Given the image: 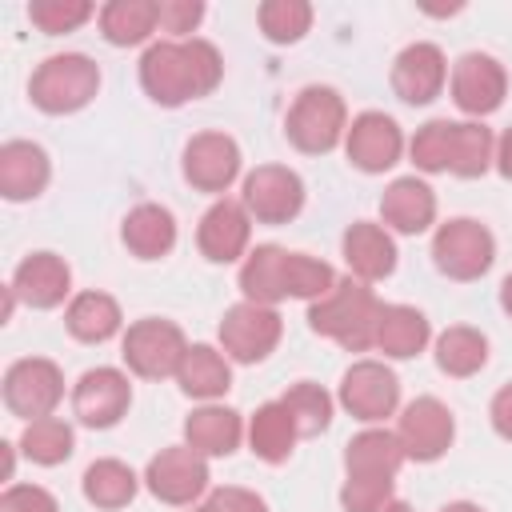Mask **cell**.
<instances>
[{
  "label": "cell",
  "instance_id": "obj_11",
  "mask_svg": "<svg viewBox=\"0 0 512 512\" xmlns=\"http://www.w3.org/2000/svg\"><path fill=\"white\" fill-rule=\"evenodd\" d=\"M396 436H400L408 460L432 464V460H440V456L448 452V444H452V436H456V424H452L448 404H440L436 396H420V400H412V404L400 412Z\"/></svg>",
  "mask_w": 512,
  "mask_h": 512
},
{
  "label": "cell",
  "instance_id": "obj_16",
  "mask_svg": "<svg viewBox=\"0 0 512 512\" xmlns=\"http://www.w3.org/2000/svg\"><path fill=\"white\" fill-rule=\"evenodd\" d=\"M444 76H448L444 52L436 44H428V40L408 44L392 60V92L404 104H432L440 96V88H444Z\"/></svg>",
  "mask_w": 512,
  "mask_h": 512
},
{
  "label": "cell",
  "instance_id": "obj_2",
  "mask_svg": "<svg viewBox=\"0 0 512 512\" xmlns=\"http://www.w3.org/2000/svg\"><path fill=\"white\" fill-rule=\"evenodd\" d=\"M384 304L376 300V292L364 280H336L320 300H312L308 308V324L312 332L336 340L348 352H368L376 344V324H380Z\"/></svg>",
  "mask_w": 512,
  "mask_h": 512
},
{
  "label": "cell",
  "instance_id": "obj_25",
  "mask_svg": "<svg viewBox=\"0 0 512 512\" xmlns=\"http://www.w3.org/2000/svg\"><path fill=\"white\" fill-rule=\"evenodd\" d=\"M240 292L252 304L272 308L288 296V252L280 244H256L240 268Z\"/></svg>",
  "mask_w": 512,
  "mask_h": 512
},
{
  "label": "cell",
  "instance_id": "obj_22",
  "mask_svg": "<svg viewBox=\"0 0 512 512\" xmlns=\"http://www.w3.org/2000/svg\"><path fill=\"white\" fill-rule=\"evenodd\" d=\"M380 216H384L388 228H396L404 236H416L436 220V192L416 176H400L384 188Z\"/></svg>",
  "mask_w": 512,
  "mask_h": 512
},
{
  "label": "cell",
  "instance_id": "obj_9",
  "mask_svg": "<svg viewBox=\"0 0 512 512\" xmlns=\"http://www.w3.org/2000/svg\"><path fill=\"white\" fill-rule=\"evenodd\" d=\"M280 332H284L280 312L276 308H264V304H252V300L232 304L224 312V320H220V344L240 364L264 360L280 344Z\"/></svg>",
  "mask_w": 512,
  "mask_h": 512
},
{
  "label": "cell",
  "instance_id": "obj_36",
  "mask_svg": "<svg viewBox=\"0 0 512 512\" xmlns=\"http://www.w3.org/2000/svg\"><path fill=\"white\" fill-rule=\"evenodd\" d=\"M72 428L60 420V416H44V420H32L24 424V436H20V448L28 460L36 464H64L72 456Z\"/></svg>",
  "mask_w": 512,
  "mask_h": 512
},
{
  "label": "cell",
  "instance_id": "obj_18",
  "mask_svg": "<svg viewBox=\"0 0 512 512\" xmlns=\"http://www.w3.org/2000/svg\"><path fill=\"white\" fill-rule=\"evenodd\" d=\"M248 236H252V216L236 200H216L200 216V228H196V244H200L204 260H212V264L240 260L248 248Z\"/></svg>",
  "mask_w": 512,
  "mask_h": 512
},
{
  "label": "cell",
  "instance_id": "obj_17",
  "mask_svg": "<svg viewBox=\"0 0 512 512\" xmlns=\"http://www.w3.org/2000/svg\"><path fill=\"white\" fill-rule=\"evenodd\" d=\"M344 148H348V160L360 168V172H384L400 160V148H404V136H400V124L384 112H360L352 120V128L344 132Z\"/></svg>",
  "mask_w": 512,
  "mask_h": 512
},
{
  "label": "cell",
  "instance_id": "obj_26",
  "mask_svg": "<svg viewBox=\"0 0 512 512\" xmlns=\"http://www.w3.org/2000/svg\"><path fill=\"white\" fill-rule=\"evenodd\" d=\"M240 436H244L240 412L220 408V404H204L184 420V440L200 456H228L240 448Z\"/></svg>",
  "mask_w": 512,
  "mask_h": 512
},
{
  "label": "cell",
  "instance_id": "obj_8",
  "mask_svg": "<svg viewBox=\"0 0 512 512\" xmlns=\"http://www.w3.org/2000/svg\"><path fill=\"white\" fill-rule=\"evenodd\" d=\"M240 204L260 224H288L304 208V180L284 164H260L244 176Z\"/></svg>",
  "mask_w": 512,
  "mask_h": 512
},
{
  "label": "cell",
  "instance_id": "obj_47",
  "mask_svg": "<svg viewBox=\"0 0 512 512\" xmlns=\"http://www.w3.org/2000/svg\"><path fill=\"white\" fill-rule=\"evenodd\" d=\"M440 512H484L480 504H468V500H456V504H444Z\"/></svg>",
  "mask_w": 512,
  "mask_h": 512
},
{
  "label": "cell",
  "instance_id": "obj_45",
  "mask_svg": "<svg viewBox=\"0 0 512 512\" xmlns=\"http://www.w3.org/2000/svg\"><path fill=\"white\" fill-rule=\"evenodd\" d=\"M496 168H500L504 180H512V128L496 140Z\"/></svg>",
  "mask_w": 512,
  "mask_h": 512
},
{
  "label": "cell",
  "instance_id": "obj_3",
  "mask_svg": "<svg viewBox=\"0 0 512 512\" xmlns=\"http://www.w3.org/2000/svg\"><path fill=\"white\" fill-rule=\"evenodd\" d=\"M100 88V68L80 56V52H64V56H48L28 84V96L40 112L48 116H64V112H80Z\"/></svg>",
  "mask_w": 512,
  "mask_h": 512
},
{
  "label": "cell",
  "instance_id": "obj_31",
  "mask_svg": "<svg viewBox=\"0 0 512 512\" xmlns=\"http://www.w3.org/2000/svg\"><path fill=\"white\" fill-rule=\"evenodd\" d=\"M296 436H300V432H296V424H292V416H288V408H284L280 400L260 404L256 416H252V424H248V444H252V452H256L260 460H268V464H284V460L292 456Z\"/></svg>",
  "mask_w": 512,
  "mask_h": 512
},
{
  "label": "cell",
  "instance_id": "obj_4",
  "mask_svg": "<svg viewBox=\"0 0 512 512\" xmlns=\"http://www.w3.org/2000/svg\"><path fill=\"white\" fill-rule=\"evenodd\" d=\"M344 120H348V112H344L340 92L328 88V84H308V88L292 100L288 120H284V132H288V140H292L300 152L320 156V152H332V148L340 144V136L348 132Z\"/></svg>",
  "mask_w": 512,
  "mask_h": 512
},
{
  "label": "cell",
  "instance_id": "obj_35",
  "mask_svg": "<svg viewBox=\"0 0 512 512\" xmlns=\"http://www.w3.org/2000/svg\"><path fill=\"white\" fill-rule=\"evenodd\" d=\"M280 404L288 408V416H292L300 436H320L332 424V396L320 384H312V380H296L280 396Z\"/></svg>",
  "mask_w": 512,
  "mask_h": 512
},
{
  "label": "cell",
  "instance_id": "obj_37",
  "mask_svg": "<svg viewBox=\"0 0 512 512\" xmlns=\"http://www.w3.org/2000/svg\"><path fill=\"white\" fill-rule=\"evenodd\" d=\"M256 20L272 44H296L312 24V4L308 0H264Z\"/></svg>",
  "mask_w": 512,
  "mask_h": 512
},
{
  "label": "cell",
  "instance_id": "obj_20",
  "mask_svg": "<svg viewBox=\"0 0 512 512\" xmlns=\"http://www.w3.org/2000/svg\"><path fill=\"white\" fill-rule=\"evenodd\" d=\"M404 460H408L404 444L388 428H368V432L352 436L348 448H344V468L356 480H396Z\"/></svg>",
  "mask_w": 512,
  "mask_h": 512
},
{
  "label": "cell",
  "instance_id": "obj_49",
  "mask_svg": "<svg viewBox=\"0 0 512 512\" xmlns=\"http://www.w3.org/2000/svg\"><path fill=\"white\" fill-rule=\"evenodd\" d=\"M192 512H216V508H212V504H196Z\"/></svg>",
  "mask_w": 512,
  "mask_h": 512
},
{
  "label": "cell",
  "instance_id": "obj_6",
  "mask_svg": "<svg viewBox=\"0 0 512 512\" xmlns=\"http://www.w3.org/2000/svg\"><path fill=\"white\" fill-rule=\"evenodd\" d=\"M188 352V340L184 332L172 324V320H136L128 332H124V344H120V356L124 364L144 376V380H164V376H176L180 360Z\"/></svg>",
  "mask_w": 512,
  "mask_h": 512
},
{
  "label": "cell",
  "instance_id": "obj_41",
  "mask_svg": "<svg viewBox=\"0 0 512 512\" xmlns=\"http://www.w3.org/2000/svg\"><path fill=\"white\" fill-rule=\"evenodd\" d=\"M156 12H160V28L172 32V36H188L204 20V4L200 0H160Z\"/></svg>",
  "mask_w": 512,
  "mask_h": 512
},
{
  "label": "cell",
  "instance_id": "obj_32",
  "mask_svg": "<svg viewBox=\"0 0 512 512\" xmlns=\"http://www.w3.org/2000/svg\"><path fill=\"white\" fill-rule=\"evenodd\" d=\"M488 360V336L468 324H452L436 336V364L448 376H476Z\"/></svg>",
  "mask_w": 512,
  "mask_h": 512
},
{
  "label": "cell",
  "instance_id": "obj_24",
  "mask_svg": "<svg viewBox=\"0 0 512 512\" xmlns=\"http://www.w3.org/2000/svg\"><path fill=\"white\" fill-rule=\"evenodd\" d=\"M120 236H124V248L136 260H160L176 244V220H172V212L164 204H136L124 216Z\"/></svg>",
  "mask_w": 512,
  "mask_h": 512
},
{
  "label": "cell",
  "instance_id": "obj_30",
  "mask_svg": "<svg viewBox=\"0 0 512 512\" xmlns=\"http://www.w3.org/2000/svg\"><path fill=\"white\" fill-rule=\"evenodd\" d=\"M160 24V12L152 0H112L100 8V32L116 48L144 44Z\"/></svg>",
  "mask_w": 512,
  "mask_h": 512
},
{
  "label": "cell",
  "instance_id": "obj_33",
  "mask_svg": "<svg viewBox=\"0 0 512 512\" xmlns=\"http://www.w3.org/2000/svg\"><path fill=\"white\" fill-rule=\"evenodd\" d=\"M488 164H496V140L484 124L468 120V124H452V148H448V172L476 180L488 172Z\"/></svg>",
  "mask_w": 512,
  "mask_h": 512
},
{
  "label": "cell",
  "instance_id": "obj_21",
  "mask_svg": "<svg viewBox=\"0 0 512 512\" xmlns=\"http://www.w3.org/2000/svg\"><path fill=\"white\" fill-rule=\"evenodd\" d=\"M48 156L32 140H8L0 148V192L4 200H32L48 188Z\"/></svg>",
  "mask_w": 512,
  "mask_h": 512
},
{
  "label": "cell",
  "instance_id": "obj_19",
  "mask_svg": "<svg viewBox=\"0 0 512 512\" xmlns=\"http://www.w3.org/2000/svg\"><path fill=\"white\" fill-rule=\"evenodd\" d=\"M8 288L28 308H56V304H64V296L72 288V272L56 252H32L16 264Z\"/></svg>",
  "mask_w": 512,
  "mask_h": 512
},
{
  "label": "cell",
  "instance_id": "obj_46",
  "mask_svg": "<svg viewBox=\"0 0 512 512\" xmlns=\"http://www.w3.org/2000/svg\"><path fill=\"white\" fill-rule=\"evenodd\" d=\"M500 304H504V312L512 316V272H508L504 284H500Z\"/></svg>",
  "mask_w": 512,
  "mask_h": 512
},
{
  "label": "cell",
  "instance_id": "obj_23",
  "mask_svg": "<svg viewBox=\"0 0 512 512\" xmlns=\"http://www.w3.org/2000/svg\"><path fill=\"white\" fill-rule=\"evenodd\" d=\"M344 260H348V268H352L356 280L372 284V280L392 276V268H396V244H392V236L380 224L356 220L344 232Z\"/></svg>",
  "mask_w": 512,
  "mask_h": 512
},
{
  "label": "cell",
  "instance_id": "obj_5",
  "mask_svg": "<svg viewBox=\"0 0 512 512\" xmlns=\"http://www.w3.org/2000/svg\"><path fill=\"white\" fill-rule=\"evenodd\" d=\"M432 260L448 280H480L496 260V240L480 220L456 216V220L436 228Z\"/></svg>",
  "mask_w": 512,
  "mask_h": 512
},
{
  "label": "cell",
  "instance_id": "obj_27",
  "mask_svg": "<svg viewBox=\"0 0 512 512\" xmlns=\"http://www.w3.org/2000/svg\"><path fill=\"white\" fill-rule=\"evenodd\" d=\"M180 392L196 396V400H216L232 388V368L224 360V352H216L212 344H188L180 368H176Z\"/></svg>",
  "mask_w": 512,
  "mask_h": 512
},
{
  "label": "cell",
  "instance_id": "obj_14",
  "mask_svg": "<svg viewBox=\"0 0 512 512\" xmlns=\"http://www.w3.org/2000/svg\"><path fill=\"white\" fill-rule=\"evenodd\" d=\"M132 404V384L116 368H92L72 388V412L88 428H112Z\"/></svg>",
  "mask_w": 512,
  "mask_h": 512
},
{
  "label": "cell",
  "instance_id": "obj_29",
  "mask_svg": "<svg viewBox=\"0 0 512 512\" xmlns=\"http://www.w3.org/2000/svg\"><path fill=\"white\" fill-rule=\"evenodd\" d=\"M64 324H68V332L76 340L104 344V340H112L120 332L124 316H120V304L108 292H80V296H72V304L64 312Z\"/></svg>",
  "mask_w": 512,
  "mask_h": 512
},
{
  "label": "cell",
  "instance_id": "obj_13",
  "mask_svg": "<svg viewBox=\"0 0 512 512\" xmlns=\"http://www.w3.org/2000/svg\"><path fill=\"white\" fill-rule=\"evenodd\" d=\"M340 404H344L356 420L376 424V420H384V416L396 412V404H400V380H396L384 364L360 360V364H352V368L344 372V380H340Z\"/></svg>",
  "mask_w": 512,
  "mask_h": 512
},
{
  "label": "cell",
  "instance_id": "obj_38",
  "mask_svg": "<svg viewBox=\"0 0 512 512\" xmlns=\"http://www.w3.org/2000/svg\"><path fill=\"white\" fill-rule=\"evenodd\" d=\"M96 8L88 0H32L28 4V20L48 32V36H60V32H76Z\"/></svg>",
  "mask_w": 512,
  "mask_h": 512
},
{
  "label": "cell",
  "instance_id": "obj_15",
  "mask_svg": "<svg viewBox=\"0 0 512 512\" xmlns=\"http://www.w3.org/2000/svg\"><path fill=\"white\" fill-rule=\"evenodd\" d=\"M240 176V148L224 132H200L184 148V180L196 192H224Z\"/></svg>",
  "mask_w": 512,
  "mask_h": 512
},
{
  "label": "cell",
  "instance_id": "obj_1",
  "mask_svg": "<svg viewBox=\"0 0 512 512\" xmlns=\"http://www.w3.org/2000/svg\"><path fill=\"white\" fill-rule=\"evenodd\" d=\"M224 76V60L216 52V44L208 40H160L144 52L140 60V84L144 92L164 104V108H180L188 100L208 96Z\"/></svg>",
  "mask_w": 512,
  "mask_h": 512
},
{
  "label": "cell",
  "instance_id": "obj_40",
  "mask_svg": "<svg viewBox=\"0 0 512 512\" xmlns=\"http://www.w3.org/2000/svg\"><path fill=\"white\" fill-rule=\"evenodd\" d=\"M392 484L396 480H356L348 476L340 488V504L344 512H384L392 504Z\"/></svg>",
  "mask_w": 512,
  "mask_h": 512
},
{
  "label": "cell",
  "instance_id": "obj_43",
  "mask_svg": "<svg viewBox=\"0 0 512 512\" xmlns=\"http://www.w3.org/2000/svg\"><path fill=\"white\" fill-rule=\"evenodd\" d=\"M208 504L216 512H268V504L256 492H248V488H216L208 496Z\"/></svg>",
  "mask_w": 512,
  "mask_h": 512
},
{
  "label": "cell",
  "instance_id": "obj_7",
  "mask_svg": "<svg viewBox=\"0 0 512 512\" xmlns=\"http://www.w3.org/2000/svg\"><path fill=\"white\" fill-rule=\"evenodd\" d=\"M64 396V376L44 356H24L4 372V404L20 420H44Z\"/></svg>",
  "mask_w": 512,
  "mask_h": 512
},
{
  "label": "cell",
  "instance_id": "obj_34",
  "mask_svg": "<svg viewBox=\"0 0 512 512\" xmlns=\"http://www.w3.org/2000/svg\"><path fill=\"white\" fill-rule=\"evenodd\" d=\"M136 488H140L136 472L120 460H92L84 468V496L96 508H124V504H132Z\"/></svg>",
  "mask_w": 512,
  "mask_h": 512
},
{
  "label": "cell",
  "instance_id": "obj_44",
  "mask_svg": "<svg viewBox=\"0 0 512 512\" xmlns=\"http://www.w3.org/2000/svg\"><path fill=\"white\" fill-rule=\"evenodd\" d=\"M488 416H492V428H496L504 440H512V384H504V388L492 396Z\"/></svg>",
  "mask_w": 512,
  "mask_h": 512
},
{
  "label": "cell",
  "instance_id": "obj_39",
  "mask_svg": "<svg viewBox=\"0 0 512 512\" xmlns=\"http://www.w3.org/2000/svg\"><path fill=\"white\" fill-rule=\"evenodd\" d=\"M452 124H456V120H428V124L412 136V164H416L420 172H448Z\"/></svg>",
  "mask_w": 512,
  "mask_h": 512
},
{
  "label": "cell",
  "instance_id": "obj_28",
  "mask_svg": "<svg viewBox=\"0 0 512 512\" xmlns=\"http://www.w3.org/2000/svg\"><path fill=\"white\" fill-rule=\"evenodd\" d=\"M432 328L424 320V312L408 308V304H384L380 324H376V348L392 360H408L416 352H424Z\"/></svg>",
  "mask_w": 512,
  "mask_h": 512
},
{
  "label": "cell",
  "instance_id": "obj_10",
  "mask_svg": "<svg viewBox=\"0 0 512 512\" xmlns=\"http://www.w3.org/2000/svg\"><path fill=\"white\" fill-rule=\"evenodd\" d=\"M144 484L164 504H192L208 488V464H204V456L196 448L172 444V448H164V452H156L148 460Z\"/></svg>",
  "mask_w": 512,
  "mask_h": 512
},
{
  "label": "cell",
  "instance_id": "obj_48",
  "mask_svg": "<svg viewBox=\"0 0 512 512\" xmlns=\"http://www.w3.org/2000/svg\"><path fill=\"white\" fill-rule=\"evenodd\" d=\"M384 512H412V508H408V504H404V500H392V504H388V508H384Z\"/></svg>",
  "mask_w": 512,
  "mask_h": 512
},
{
  "label": "cell",
  "instance_id": "obj_12",
  "mask_svg": "<svg viewBox=\"0 0 512 512\" xmlns=\"http://www.w3.org/2000/svg\"><path fill=\"white\" fill-rule=\"evenodd\" d=\"M508 96V76L500 68V60H492L488 52H464L452 68V100L460 112L468 116H488L504 104Z\"/></svg>",
  "mask_w": 512,
  "mask_h": 512
},
{
  "label": "cell",
  "instance_id": "obj_42",
  "mask_svg": "<svg viewBox=\"0 0 512 512\" xmlns=\"http://www.w3.org/2000/svg\"><path fill=\"white\" fill-rule=\"evenodd\" d=\"M0 512H60L52 492L36 488V484H12L4 496H0Z\"/></svg>",
  "mask_w": 512,
  "mask_h": 512
}]
</instances>
